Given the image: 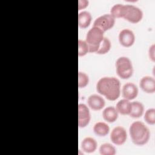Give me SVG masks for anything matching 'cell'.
I'll return each mask as SVG.
<instances>
[{
  "label": "cell",
  "mask_w": 155,
  "mask_h": 155,
  "mask_svg": "<svg viewBox=\"0 0 155 155\" xmlns=\"http://www.w3.org/2000/svg\"><path fill=\"white\" fill-rule=\"evenodd\" d=\"M96 90L108 100L115 101L120 94V81L115 77H102L96 84Z\"/></svg>",
  "instance_id": "cell-1"
},
{
  "label": "cell",
  "mask_w": 155,
  "mask_h": 155,
  "mask_svg": "<svg viewBox=\"0 0 155 155\" xmlns=\"http://www.w3.org/2000/svg\"><path fill=\"white\" fill-rule=\"evenodd\" d=\"M129 133L132 142L136 145L146 144L150 137V132L147 125L142 122H133L130 126Z\"/></svg>",
  "instance_id": "cell-2"
},
{
  "label": "cell",
  "mask_w": 155,
  "mask_h": 155,
  "mask_svg": "<svg viewBox=\"0 0 155 155\" xmlns=\"http://www.w3.org/2000/svg\"><path fill=\"white\" fill-rule=\"evenodd\" d=\"M104 32L97 27L93 26L87 32L85 41L88 44L89 52L96 53L104 38Z\"/></svg>",
  "instance_id": "cell-3"
},
{
  "label": "cell",
  "mask_w": 155,
  "mask_h": 155,
  "mask_svg": "<svg viewBox=\"0 0 155 155\" xmlns=\"http://www.w3.org/2000/svg\"><path fill=\"white\" fill-rule=\"evenodd\" d=\"M116 70L117 75L123 79L130 78L133 73L131 60L126 56H120L116 61Z\"/></svg>",
  "instance_id": "cell-4"
},
{
  "label": "cell",
  "mask_w": 155,
  "mask_h": 155,
  "mask_svg": "<svg viewBox=\"0 0 155 155\" xmlns=\"http://www.w3.org/2000/svg\"><path fill=\"white\" fill-rule=\"evenodd\" d=\"M142 17L143 12L140 8L132 4L125 5L123 18L125 20L135 24L140 21Z\"/></svg>",
  "instance_id": "cell-5"
},
{
  "label": "cell",
  "mask_w": 155,
  "mask_h": 155,
  "mask_svg": "<svg viewBox=\"0 0 155 155\" xmlns=\"http://www.w3.org/2000/svg\"><path fill=\"white\" fill-rule=\"evenodd\" d=\"M115 24V18L110 14H104L97 18L94 22L93 25L101 29L104 32L111 29Z\"/></svg>",
  "instance_id": "cell-6"
},
{
  "label": "cell",
  "mask_w": 155,
  "mask_h": 155,
  "mask_svg": "<svg viewBox=\"0 0 155 155\" xmlns=\"http://www.w3.org/2000/svg\"><path fill=\"white\" fill-rule=\"evenodd\" d=\"M127 134L125 129L117 126L114 127L110 133V139L111 142L116 145H122L127 140Z\"/></svg>",
  "instance_id": "cell-7"
},
{
  "label": "cell",
  "mask_w": 155,
  "mask_h": 155,
  "mask_svg": "<svg viewBox=\"0 0 155 155\" xmlns=\"http://www.w3.org/2000/svg\"><path fill=\"white\" fill-rule=\"evenodd\" d=\"M91 119V114L88 107L85 104L78 105V126L84 128L87 126Z\"/></svg>",
  "instance_id": "cell-8"
},
{
  "label": "cell",
  "mask_w": 155,
  "mask_h": 155,
  "mask_svg": "<svg viewBox=\"0 0 155 155\" xmlns=\"http://www.w3.org/2000/svg\"><path fill=\"white\" fill-rule=\"evenodd\" d=\"M119 41L125 47H130L135 41V35L133 31L128 28L122 29L119 33Z\"/></svg>",
  "instance_id": "cell-9"
},
{
  "label": "cell",
  "mask_w": 155,
  "mask_h": 155,
  "mask_svg": "<svg viewBox=\"0 0 155 155\" xmlns=\"http://www.w3.org/2000/svg\"><path fill=\"white\" fill-rule=\"evenodd\" d=\"M139 90L136 84L133 82H127L122 88V95L124 99L133 100L138 94Z\"/></svg>",
  "instance_id": "cell-10"
},
{
  "label": "cell",
  "mask_w": 155,
  "mask_h": 155,
  "mask_svg": "<svg viewBox=\"0 0 155 155\" xmlns=\"http://www.w3.org/2000/svg\"><path fill=\"white\" fill-rule=\"evenodd\" d=\"M87 104L91 109L93 110H100L104 107L105 101L101 95L93 94L88 96Z\"/></svg>",
  "instance_id": "cell-11"
},
{
  "label": "cell",
  "mask_w": 155,
  "mask_h": 155,
  "mask_svg": "<svg viewBox=\"0 0 155 155\" xmlns=\"http://www.w3.org/2000/svg\"><path fill=\"white\" fill-rule=\"evenodd\" d=\"M140 88L145 93H153L155 91V79L150 76H145L139 82Z\"/></svg>",
  "instance_id": "cell-12"
},
{
  "label": "cell",
  "mask_w": 155,
  "mask_h": 155,
  "mask_svg": "<svg viewBox=\"0 0 155 155\" xmlns=\"http://www.w3.org/2000/svg\"><path fill=\"white\" fill-rule=\"evenodd\" d=\"M97 147V141L93 137H86L81 142L82 150L87 153L94 152Z\"/></svg>",
  "instance_id": "cell-13"
},
{
  "label": "cell",
  "mask_w": 155,
  "mask_h": 155,
  "mask_svg": "<svg viewBox=\"0 0 155 155\" xmlns=\"http://www.w3.org/2000/svg\"><path fill=\"white\" fill-rule=\"evenodd\" d=\"M118 113H119L114 107L108 106L103 110L102 116L105 121L109 123H113L117 120Z\"/></svg>",
  "instance_id": "cell-14"
},
{
  "label": "cell",
  "mask_w": 155,
  "mask_h": 155,
  "mask_svg": "<svg viewBox=\"0 0 155 155\" xmlns=\"http://www.w3.org/2000/svg\"><path fill=\"white\" fill-rule=\"evenodd\" d=\"M115 108L119 113L122 115H129L131 110V102L124 98L117 102Z\"/></svg>",
  "instance_id": "cell-15"
},
{
  "label": "cell",
  "mask_w": 155,
  "mask_h": 155,
  "mask_svg": "<svg viewBox=\"0 0 155 155\" xmlns=\"http://www.w3.org/2000/svg\"><path fill=\"white\" fill-rule=\"evenodd\" d=\"M92 16L91 13L86 10L82 11L78 15V25L82 28H87L91 24Z\"/></svg>",
  "instance_id": "cell-16"
},
{
  "label": "cell",
  "mask_w": 155,
  "mask_h": 155,
  "mask_svg": "<svg viewBox=\"0 0 155 155\" xmlns=\"http://www.w3.org/2000/svg\"><path fill=\"white\" fill-rule=\"evenodd\" d=\"M93 131L96 135L104 137L108 134L110 131V127L105 122H98L94 125Z\"/></svg>",
  "instance_id": "cell-17"
},
{
  "label": "cell",
  "mask_w": 155,
  "mask_h": 155,
  "mask_svg": "<svg viewBox=\"0 0 155 155\" xmlns=\"http://www.w3.org/2000/svg\"><path fill=\"white\" fill-rule=\"evenodd\" d=\"M144 111V106L142 103L139 101L131 102V110L129 114L130 116L133 118H138L142 116Z\"/></svg>",
  "instance_id": "cell-18"
},
{
  "label": "cell",
  "mask_w": 155,
  "mask_h": 155,
  "mask_svg": "<svg viewBox=\"0 0 155 155\" xmlns=\"http://www.w3.org/2000/svg\"><path fill=\"white\" fill-rule=\"evenodd\" d=\"M101 155H114L116 153V148L110 143H102L99 149Z\"/></svg>",
  "instance_id": "cell-19"
},
{
  "label": "cell",
  "mask_w": 155,
  "mask_h": 155,
  "mask_svg": "<svg viewBox=\"0 0 155 155\" xmlns=\"http://www.w3.org/2000/svg\"><path fill=\"white\" fill-rule=\"evenodd\" d=\"M124 4H116L111 8L110 14L116 19L123 18L124 13Z\"/></svg>",
  "instance_id": "cell-20"
},
{
  "label": "cell",
  "mask_w": 155,
  "mask_h": 155,
  "mask_svg": "<svg viewBox=\"0 0 155 155\" xmlns=\"http://www.w3.org/2000/svg\"><path fill=\"white\" fill-rule=\"evenodd\" d=\"M111 47V43L110 39L107 37H104L103 41L101 43L99 47L97 50V51L96 52V53L99 54H106L110 51Z\"/></svg>",
  "instance_id": "cell-21"
},
{
  "label": "cell",
  "mask_w": 155,
  "mask_h": 155,
  "mask_svg": "<svg viewBox=\"0 0 155 155\" xmlns=\"http://www.w3.org/2000/svg\"><path fill=\"white\" fill-rule=\"evenodd\" d=\"M144 119L148 124L154 125L155 124V109L154 108H150L146 110Z\"/></svg>",
  "instance_id": "cell-22"
},
{
  "label": "cell",
  "mask_w": 155,
  "mask_h": 155,
  "mask_svg": "<svg viewBox=\"0 0 155 155\" xmlns=\"http://www.w3.org/2000/svg\"><path fill=\"white\" fill-rule=\"evenodd\" d=\"M89 83V77L84 72L79 71L78 73V87L80 88L85 87Z\"/></svg>",
  "instance_id": "cell-23"
},
{
  "label": "cell",
  "mask_w": 155,
  "mask_h": 155,
  "mask_svg": "<svg viewBox=\"0 0 155 155\" xmlns=\"http://www.w3.org/2000/svg\"><path fill=\"white\" fill-rule=\"evenodd\" d=\"M89 52V48L85 41L78 40V55L79 56H84Z\"/></svg>",
  "instance_id": "cell-24"
},
{
  "label": "cell",
  "mask_w": 155,
  "mask_h": 155,
  "mask_svg": "<svg viewBox=\"0 0 155 155\" xmlns=\"http://www.w3.org/2000/svg\"><path fill=\"white\" fill-rule=\"evenodd\" d=\"M148 56L150 59L154 62L155 61V54H154V44H153L150 47L148 50Z\"/></svg>",
  "instance_id": "cell-25"
},
{
  "label": "cell",
  "mask_w": 155,
  "mask_h": 155,
  "mask_svg": "<svg viewBox=\"0 0 155 155\" xmlns=\"http://www.w3.org/2000/svg\"><path fill=\"white\" fill-rule=\"evenodd\" d=\"M88 1L87 0H79L78 1V8L79 10H81V9H84L85 7H87L88 5Z\"/></svg>",
  "instance_id": "cell-26"
}]
</instances>
